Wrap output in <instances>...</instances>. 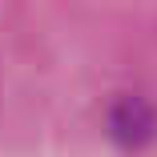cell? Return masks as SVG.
Here are the masks:
<instances>
[{"label": "cell", "mask_w": 157, "mask_h": 157, "mask_svg": "<svg viewBox=\"0 0 157 157\" xmlns=\"http://www.w3.org/2000/svg\"><path fill=\"white\" fill-rule=\"evenodd\" d=\"M109 125H113V137L137 145V141L153 137V129H157V113H153V105L141 101V97H121V101L113 105V113H109Z\"/></svg>", "instance_id": "6da1fadb"}]
</instances>
